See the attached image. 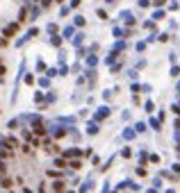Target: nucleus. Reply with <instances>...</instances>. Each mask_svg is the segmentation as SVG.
Listing matches in <instances>:
<instances>
[{
    "label": "nucleus",
    "mask_w": 180,
    "mask_h": 193,
    "mask_svg": "<svg viewBox=\"0 0 180 193\" xmlns=\"http://www.w3.org/2000/svg\"><path fill=\"white\" fill-rule=\"evenodd\" d=\"M55 166L57 168H66V161H64V159H55Z\"/></svg>",
    "instance_id": "4"
},
{
    "label": "nucleus",
    "mask_w": 180,
    "mask_h": 193,
    "mask_svg": "<svg viewBox=\"0 0 180 193\" xmlns=\"http://www.w3.org/2000/svg\"><path fill=\"white\" fill-rule=\"evenodd\" d=\"M0 173H5V163L2 161H0Z\"/></svg>",
    "instance_id": "7"
},
{
    "label": "nucleus",
    "mask_w": 180,
    "mask_h": 193,
    "mask_svg": "<svg viewBox=\"0 0 180 193\" xmlns=\"http://www.w3.org/2000/svg\"><path fill=\"white\" fill-rule=\"evenodd\" d=\"M176 125H178V127H180V120H178V123H176Z\"/></svg>",
    "instance_id": "9"
},
{
    "label": "nucleus",
    "mask_w": 180,
    "mask_h": 193,
    "mask_svg": "<svg viewBox=\"0 0 180 193\" xmlns=\"http://www.w3.org/2000/svg\"><path fill=\"white\" fill-rule=\"evenodd\" d=\"M18 32V23H11V25L5 27V37H11V34H16Z\"/></svg>",
    "instance_id": "1"
},
{
    "label": "nucleus",
    "mask_w": 180,
    "mask_h": 193,
    "mask_svg": "<svg viewBox=\"0 0 180 193\" xmlns=\"http://www.w3.org/2000/svg\"><path fill=\"white\" fill-rule=\"evenodd\" d=\"M68 166H71V168H80V166H82V163H80V161H78V159H73V161H71V163H68Z\"/></svg>",
    "instance_id": "6"
},
{
    "label": "nucleus",
    "mask_w": 180,
    "mask_h": 193,
    "mask_svg": "<svg viewBox=\"0 0 180 193\" xmlns=\"http://www.w3.org/2000/svg\"><path fill=\"white\" fill-rule=\"evenodd\" d=\"M0 186H2V189H11V179H2Z\"/></svg>",
    "instance_id": "3"
},
{
    "label": "nucleus",
    "mask_w": 180,
    "mask_h": 193,
    "mask_svg": "<svg viewBox=\"0 0 180 193\" xmlns=\"http://www.w3.org/2000/svg\"><path fill=\"white\" fill-rule=\"evenodd\" d=\"M34 132H37V134H39V136H41V134H46V130H43V127H41V125H37V127H34Z\"/></svg>",
    "instance_id": "5"
},
{
    "label": "nucleus",
    "mask_w": 180,
    "mask_h": 193,
    "mask_svg": "<svg viewBox=\"0 0 180 193\" xmlns=\"http://www.w3.org/2000/svg\"><path fill=\"white\" fill-rule=\"evenodd\" d=\"M2 73H5V68H2V66H0V77H2Z\"/></svg>",
    "instance_id": "8"
},
{
    "label": "nucleus",
    "mask_w": 180,
    "mask_h": 193,
    "mask_svg": "<svg viewBox=\"0 0 180 193\" xmlns=\"http://www.w3.org/2000/svg\"><path fill=\"white\" fill-rule=\"evenodd\" d=\"M53 191L55 193H64V182H55L53 184Z\"/></svg>",
    "instance_id": "2"
},
{
    "label": "nucleus",
    "mask_w": 180,
    "mask_h": 193,
    "mask_svg": "<svg viewBox=\"0 0 180 193\" xmlns=\"http://www.w3.org/2000/svg\"><path fill=\"white\" fill-rule=\"evenodd\" d=\"M178 150H180V148H178Z\"/></svg>",
    "instance_id": "10"
}]
</instances>
